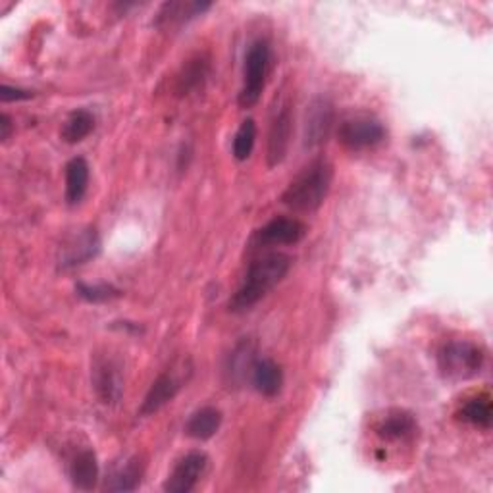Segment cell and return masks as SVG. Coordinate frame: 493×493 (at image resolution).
Here are the masks:
<instances>
[{"instance_id": "cell-1", "label": "cell", "mask_w": 493, "mask_h": 493, "mask_svg": "<svg viewBox=\"0 0 493 493\" xmlns=\"http://www.w3.org/2000/svg\"><path fill=\"white\" fill-rule=\"evenodd\" d=\"M291 259L283 252H268L264 257L252 261L240 290L230 299V312H247L264 299L276 285L288 276Z\"/></svg>"}, {"instance_id": "cell-2", "label": "cell", "mask_w": 493, "mask_h": 493, "mask_svg": "<svg viewBox=\"0 0 493 493\" xmlns=\"http://www.w3.org/2000/svg\"><path fill=\"white\" fill-rule=\"evenodd\" d=\"M333 182V166L326 156H318L301 170L283 191L281 202L293 212H314L326 201Z\"/></svg>"}, {"instance_id": "cell-3", "label": "cell", "mask_w": 493, "mask_h": 493, "mask_svg": "<svg viewBox=\"0 0 493 493\" xmlns=\"http://www.w3.org/2000/svg\"><path fill=\"white\" fill-rule=\"evenodd\" d=\"M482 367L484 351L470 341H448L438 351V369L445 380H470L482 370Z\"/></svg>"}, {"instance_id": "cell-4", "label": "cell", "mask_w": 493, "mask_h": 493, "mask_svg": "<svg viewBox=\"0 0 493 493\" xmlns=\"http://www.w3.org/2000/svg\"><path fill=\"white\" fill-rule=\"evenodd\" d=\"M270 58H272V49L266 39H257L245 54V68H243V87L240 91L242 108H252L262 97L266 85V77L270 70Z\"/></svg>"}, {"instance_id": "cell-5", "label": "cell", "mask_w": 493, "mask_h": 493, "mask_svg": "<svg viewBox=\"0 0 493 493\" xmlns=\"http://www.w3.org/2000/svg\"><path fill=\"white\" fill-rule=\"evenodd\" d=\"M386 139V130L372 116L347 118L338 127V141L349 151H367Z\"/></svg>"}, {"instance_id": "cell-6", "label": "cell", "mask_w": 493, "mask_h": 493, "mask_svg": "<svg viewBox=\"0 0 493 493\" xmlns=\"http://www.w3.org/2000/svg\"><path fill=\"white\" fill-rule=\"evenodd\" d=\"M307 235V226L299 218L276 216L262 226L252 237L254 247H276V245H295Z\"/></svg>"}, {"instance_id": "cell-7", "label": "cell", "mask_w": 493, "mask_h": 493, "mask_svg": "<svg viewBox=\"0 0 493 493\" xmlns=\"http://www.w3.org/2000/svg\"><path fill=\"white\" fill-rule=\"evenodd\" d=\"M291 133H293V114H291V106L285 103L274 110L272 122H270L268 151H266L270 168H274L285 161V154H288L290 143H291Z\"/></svg>"}, {"instance_id": "cell-8", "label": "cell", "mask_w": 493, "mask_h": 493, "mask_svg": "<svg viewBox=\"0 0 493 493\" xmlns=\"http://www.w3.org/2000/svg\"><path fill=\"white\" fill-rule=\"evenodd\" d=\"M209 467V457L202 451H191L182 457L173 467L168 480L164 482V491L168 493H189L193 491Z\"/></svg>"}, {"instance_id": "cell-9", "label": "cell", "mask_w": 493, "mask_h": 493, "mask_svg": "<svg viewBox=\"0 0 493 493\" xmlns=\"http://www.w3.org/2000/svg\"><path fill=\"white\" fill-rule=\"evenodd\" d=\"M93 388L104 405H114L120 401L123 391V380L118 362L110 357H97L93 364Z\"/></svg>"}, {"instance_id": "cell-10", "label": "cell", "mask_w": 493, "mask_h": 493, "mask_svg": "<svg viewBox=\"0 0 493 493\" xmlns=\"http://www.w3.org/2000/svg\"><path fill=\"white\" fill-rule=\"evenodd\" d=\"M333 122H336V113H333V104L328 99H316L311 108L307 110V122H305V145L309 149H316L324 145L328 141Z\"/></svg>"}, {"instance_id": "cell-11", "label": "cell", "mask_w": 493, "mask_h": 493, "mask_svg": "<svg viewBox=\"0 0 493 493\" xmlns=\"http://www.w3.org/2000/svg\"><path fill=\"white\" fill-rule=\"evenodd\" d=\"M101 249L99 235L94 230H84L75 233L72 240L62 247L60 254V266L62 268H74L79 264H85L87 261L97 257Z\"/></svg>"}, {"instance_id": "cell-12", "label": "cell", "mask_w": 493, "mask_h": 493, "mask_svg": "<svg viewBox=\"0 0 493 493\" xmlns=\"http://www.w3.org/2000/svg\"><path fill=\"white\" fill-rule=\"evenodd\" d=\"M182 389V381L173 376V374H161L154 381L153 386L149 388L145 401H143L139 415L141 417H149L154 415L156 410H161L164 405H168L173 397L178 395V391Z\"/></svg>"}, {"instance_id": "cell-13", "label": "cell", "mask_w": 493, "mask_h": 493, "mask_svg": "<svg viewBox=\"0 0 493 493\" xmlns=\"http://www.w3.org/2000/svg\"><path fill=\"white\" fill-rule=\"evenodd\" d=\"M211 6H212L211 3H199V0H172V3L163 5L161 12H158L156 25L158 27L183 25L189 20L204 14Z\"/></svg>"}, {"instance_id": "cell-14", "label": "cell", "mask_w": 493, "mask_h": 493, "mask_svg": "<svg viewBox=\"0 0 493 493\" xmlns=\"http://www.w3.org/2000/svg\"><path fill=\"white\" fill-rule=\"evenodd\" d=\"M211 75V60L204 54H197L183 64L182 72L176 79V93L180 97L193 94L204 87L206 79Z\"/></svg>"}, {"instance_id": "cell-15", "label": "cell", "mask_w": 493, "mask_h": 493, "mask_svg": "<svg viewBox=\"0 0 493 493\" xmlns=\"http://www.w3.org/2000/svg\"><path fill=\"white\" fill-rule=\"evenodd\" d=\"M70 480L75 489L91 491L99 482V460L93 449L79 451L70 463Z\"/></svg>"}, {"instance_id": "cell-16", "label": "cell", "mask_w": 493, "mask_h": 493, "mask_svg": "<svg viewBox=\"0 0 493 493\" xmlns=\"http://www.w3.org/2000/svg\"><path fill=\"white\" fill-rule=\"evenodd\" d=\"M254 389L264 397H276L283 386V370L272 359H257L251 372Z\"/></svg>"}, {"instance_id": "cell-17", "label": "cell", "mask_w": 493, "mask_h": 493, "mask_svg": "<svg viewBox=\"0 0 493 493\" xmlns=\"http://www.w3.org/2000/svg\"><path fill=\"white\" fill-rule=\"evenodd\" d=\"M417 420L407 410H393L376 426V434L384 441H403L415 436Z\"/></svg>"}, {"instance_id": "cell-18", "label": "cell", "mask_w": 493, "mask_h": 493, "mask_svg": "<svg viewBox=\"0 0 493 493\" xmlns=\"http://www.w3.org/2000/svg\"><path fill=\"white\" fill-rule=\"evenodd\" d=\"M222 426V412L216 407H202L189 417L185 424V434L193 439H211Z\"/></svg>"}, {"instance_id": "cell-19", "label": "cell", "mask_w": 493, "mask_h": 493, "mask_svg": "<svg viewBox=\"0 0 493 493\" xmlns=\"http://www.w3.org/2000/svg\"><path fill=\"white\" fill-rule=\"evenodd\" d=\"M89 189V164L85 158L75 156L66 164V201L68 204L82 202Z\"/></svg>"}, {"instance_id": "cell-20", "label": "cell", "mask_w": 493, "mask_h": 493, "mask_svg": "<svg viewBox=\"0 0 493 493\" xmlns=\"http://www.w3.org/2000/svg\"><path fill=\"white\" fill-rule=\"evenodd\" d=\"M94 130V116L89 113L87 108H77L66 118L62 125V139L70 143V145H75V143H82L85 137L91 135Z\"/></svg>"}, {"instance_id": "cell-21", "label": "cell", "mask_w": 493, "mask_h": 493, "mask_svg": "<svg viewBox=\"0 0 493 493\" xmlns=\"http://www.w3.org/2000/svg\"><path fill=\"white\" fill-rule=\"evenodd\" d=\"M143 474H145V467L139 460V457H132L127 463L118 468L110 482L106 484L108 491H135L141 486Z\"/></svg>"}, {"instance_id": "cell-22", "label": "cell", "mask_w": 493, "mask_h": 493, "mask_svg": "<svg viewBox=\"0 0 493 493\" xmlns=\"http://www.w3.org/2000/svg\"><path fill=\"white\" fill-rule=\"evenodd\" d=\"M457 417L474 426V428H480V430H489L491 426V401L488 395H478L474 397V399H468L463 407H460V410L457 412Z\"/></svg>"}, {"instance_id": "cell-23", "label": "cell", "mask_w": 493, "mask_h": 493, "mask_svg": "<svg viewBox=\"0 0 493 493\" xmlns=\"http://www.w3.org/2000/svg\"><path fill=\"white\" fill-rule=\"evenodd\" d=\"M257 359H254V347L251 341H242L235 347V351L230 357L226 372L232 376V381H242L247 374L252 372V367Z\"/></svg>"}, {"instance_id": "cell-24", "label": "cell", "mask_w": 493, "mask_h": 493, "mask_svg": "<svg viewBox=\"0 0 493 493\" xmlns=\"http://www.w3.org/2000/svg\"><path fill=\"white\" fill-rule=\"evenodd\" d=\"M254 143H257V123H254L252 118H247L242 122L240 130H237L233 137V156L240 163H245L247 158L252 154Z\"/></svg>"}, {"instance_id": "cell-25", "label": "cell", "mask_w": 493, "mask_h": 493, "mask_svg": "<svg viewBox=\"0 0 493 493\" xmlns=\"http://www.w3.org/2000/svg\"><path fill=\"white\" fill-rule=\"evenodd\" d=\"M77 293L79 297L85 299L87 303H106V301H113L122 295L120 290H116L114 285L110 283H79Z\"/></svg>"}, {"instance_id": "cell-26", "label": "cell", "mask_w": 493, "mask_h": 493, "mask_svg": "<svg viewBox=\"0 0 493 493\" xmlns=\"http://www.w3.org/2000/svg\"><path fill=\"white\" fill-rule=\"evenodd\" d=\"M34 97V93L25 91V89H18V87H10V85H3L0 89V99L3 103H12V101H27Z\"/></svg>"}, {"instance_id": "cell-27", "label": "cell", "mask_w": 493, "mask_h": 493, "mask_svg": "<svg viewBox=\"0 0 493 493\" xmlns=\"http://www.w3.org/2000/svg\"><path fill=\"white\" fill-rule=\"evenodd\" d=\"M12 133V120L8 118V114L0 116V139L6 141Z\"/></svg>"}]
</instances>
